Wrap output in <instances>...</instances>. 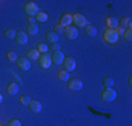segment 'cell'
<instances>
[{
    "label": "cell",
    "instance_id": "6da1fadb",
    "mask_svg": "<svg viewBox=\"0 0 132 126\" xmlns=\"http://www.w3.org/2000/svg\"><path fill=\"white\" fill-rule=\"evenodd\" d=\"M103 38H104V41L107 43H110V45H114V43H117L119 41V37L117 35L115 30H111V28H107V30L104 31Z\"/></svg>",
    "mask_w": 132,
    "mask_h": 126
},
{
    "label": "cell",
    "instance_id": "7a4b0ae2",
    "mask_svg": "<svg viewBox=\"0 0 132 126\" xmlns=\"http://www.w3.org/2000/svg\"><path fill=\"white\" fill-rule=\"evenodd\" d=\"M24 13L28 15V17H35L39 13V7L35 2H27L24 4Z\"/></svg>",
    "mask_w": 132,
    "mask_h": 126
},
{
    "label": "cell",
    "instance_id": "3957f363",
    "mask_svg": "<svg viewBox=\"0 0 132 126\" xmlns=\"http://www.w3.org/2000/svg\"><path fill=\"white\" fill-rule=\"evenodd\" d=\"M63 35L66 37V39H69V41L76 39V38L79 37V31H77V27H75V25H69V27H66L65 31H63Z\"/></svg>",
    "mask_w": 132,
    "mask_h": 126
},
{
    "label": "cell",
    "instance_id": "277c9868",
    "mask_svg": "<svg viewBox=\"0 0 132 126\" xmlns=\"http://www.w3.org/2000/svg\"><path fill=\"white\" fill-rule=\"evenodd\" d=\"M38 65L41 69H49L52 65V59L49 53H41L39 59H38Z\"/></svg>",
    "mask_w": 132,
    "mask_h": 126
},
{
    "label": "cell",
    "instance_id": "5b68a950",
    "mask_svg": "<svg viewBox=\"0 0 132 126\" xmlns=\"http://www.w3.org/2000/svg\"><path fill=\"white\" fill-rule=\"evenodd\" d=\"M101 98L105 102H112L115 98H117V91L114 88H105L104 91L101 93Z\"/></svg>",
    "mask_w": 132,
    "mask_h": 126
},
{
    "label": "cell",
    "instance_id": "8992f818",
    "mask_svg": "<svg viewBox=\"0 0 132 126\" xmlns=\"http://www.w3.org/2000/svg\"><path fill=\"white\" fill-rule=\"evenodd\" d=\"M68 88L72 91H80L83 88V81L80 78H69L68 80Z\"/></svg>",
    "mask_w": 132,
    "mask_h": 126
},
{
    "label": "cell",
    "instance_id": "52a82bcc",
    "mask_svg": "<svg viewBox=\"0 0 132 126\" xmlns=\"http://www.w3.org/2000/svg\"><path fill=\"white\" fill-rule=\"evenodd\" d=\"M72 23H75V25H79V27H86V25H89L86 17H84L83 14H79V13L72 15Z\"/></svg>",
    "mask_w": 132,
    "mask_h": 126
},
{
    "label": "cell",
    "instance_id": "ba28073f",
    "mask_svg": "<svg viewBox=\"0 0 132 126\" xmlns=\"http://www.w3.org/2000/svg\"><path fill=\"white\" fill-rule=\"evenodd\" d=\"M17 66L20 67V70L28 71V70L31 69V62L28 60L26 56H23V58H18V59H17Z\"/></svg>",
    "mask_w": 132,
    "mask_h": 126
},
{
    "label": "cell",
    "instance_id": "9c48e42d",
    "mask_svg": "<svg viewBox=\"0 0 132 126\" xmlns=\"http://www.w3.org/2000/svg\"><path fill=\"white\" fill-rule=\"evenodd\" d=\"M63 67H65V70L68 71V73L73 71L75 69H76V60H75V58H65Z\"/></svg>",
    "mask_w": 132,
    "mask_h": 126
},
{
    "label": "cell",
    "instance_id": "30bf717a",
    "mask_svg": "<svg viewBox=\"0 0 132 126\" xmlns=\"http://www.w3.org/2000/svg\"><path fill=\"white\" fill-rule=\"evenodd\" d=\"M51 59H52V63H55V65H63L65 55L61 50H56V52H53L51 55Z\"/></svg>",
    "mask_w": 132,
    "mask_h": 126
},
{
    "label": "cell",
    "instance_id": "8fae6325",
    "mask_svg": "<svg viewBox=\"0 0 132 126\" xmlns=\"http://www.w3.org/2000/svg\"><path fill=\"white\" fill-rule=\"evenodd\" d=\"M14 39H15V42H17L18 45H26V43L28 42V37H27V34L24 32V31H18Z\"/></svg>",
    "mask_w": 132,
    "mask_h": 126
},
{
    "label": "cell",
    "instance_id": "7c38bea8",
    "mask_svg": "<svg viewBox=\"0 0 132 126\" xmlns=\"http://www.w3.org/2000/svg\"><path fill=\"white\" fill-rule=\"evenodd\" d=\"M28 108H30V111L32 113H38V112L42 111V104H41L39 101H32V100H31Z\"/></svg>",
    "mask_w": 132,
    "mask_h": 126
},
{
    "label": "cell",
    "instance_id": "4fadbf2b",
    "mask_svg": "<svg viewBox=\"0 0 132 126\" xmlns=\"http://www.w3.org/2000/svg\"><path fill=\"white\" fill-rule=\"evenodd\" d=\"M70 24H72V15L69 14V13H66V14H63L61 17L59 25H61V27H63V28H66V27H69Z\"/></svg>",
    "mask_w": 132,
    "mask_h": 126
},
{
    "label": "cell",
    "instance_id": "5bb4252c",
    "mask_svg": "<svg viewBox=\"0 0 132 126\" xmlns=\"http://www.w3.org/2000/svg\"><path fill=\"white\" fill-rule=\"evenodd\" d=\"M39 56H41V53L37 50V48H32V49H30V50L27 52V56H26V58L31 62V60H38Z\"/></svg>",
    "mask_w": 132,
    "mask_h": 126
},
{
    "label": "cell",
    "instance_id": "9a60e30c",
    "mask_svg": "<svg viewBox=\"0 0 132 126\" xmlns=\"http://www.w3.org/2000/svg\"><path fill=\"white\" fill-rule=\"evenodd\" d=\"M45 39L48 41L49 43H58V39H59V37L56 35L55 32H53V31H51V32H46V35H45Z\"/></svg>",
    "mask_w": 132,
    "mask_h": 126
},
{
    "label": "cell",
    "instance_id": "2e32d148",
    "mask_svg": "<svg viewBox=\"0 0 132 126\" xmlns=\"http://www.w3.org/2000/svg\"><path fill=\"white\" fill-rule=\"evenodd\" d=\"M118 23H119V27H122L125 30V28H131L132 20L129 17H124V18H121V20H118Z\"/></svg>",
    "mask_w": 132,
    "mask_h": 126
},
{
    "label": "cell",
    "instance_id": "e0dca14e",
    "mask_svg": "<svg viewBox=\"0 0 132 126\" xmlns=\"http://www.w3.org/2000/svg\"><path fill=\"white\" fill-rule=\"evenodd\" d=\"M7 93L10 94V95H15V94L18 93V84L17 83H10L7 86Z\"/></svg>",
    "mask_w": 132,
    "mask_h": 126
},
{
    "label": "cell",
    "instance_id": "ac0fdd59",
    "mask_svg": "<svg viewBox=\"0 0 132 126\" xmlns=\"http://www.w3.org/2000/svg\"><path fill=\"white\" fill-rule=\"evenodd\" d=\"M107 25H108V28H111V30H115L119 25V23L115 17H110V18H107Z\"/></svg>",
    "mask_w": 132,
    "mask_h": 126
},
{
    "label": "cell",
    "instance_id": "d6986e66",
    "mask_svg": "<svg viewBox=\"0 0 132 126\" xmlns=\"http://www.w3.org/2000/svg\"><path fill=\"white\" fill-rule=\"evenodd\" d=\"M86 34L89 37H96L97 35V28L94 27V25H92V24H89V25H86Z\"/></svg>",
    "mask_w": 132,
    "mask_h": 126
},
{
    "label": "cell",
    "instance_id": "ffe728a7",
    "mask_svg": "<svg viewBox=\"0 0 132 126\" xmlns=\"http://www.w3.org/2000/svg\"><path fill=\"white\" fill-rule=\"evenodd\" d=\"M35 20L38 21V23H45V21L48 20V14H46L45 11H41L39 10V13L35 15Z\"/></svg>",
    "mask_w": 132,
    "mask_h": 126
},
{
    "label": "cell",
    "instance_id": "44dd1931",
    "mask_svg": "<svg viewBox=\"0 0 132 126\" xmlns=\"http://www.w3.org/2000/svg\"><path fill=\"white\" fill-rule=\"evenodd\" d=\"M48 49H49V46L46 45L45 42H39L38 45H37V50H38L39 53H48Z\"/></svg>",
    "mask_w": 132,
    "mask_h": 126
},
{
    "label": "cell",
    "instance_id": "7402d4cb",
    "mask_svg": "<svg viewBox=\"0 0 132 126\" xmlns=\"http://www.w3.org/2000/svg\"><path fill=\"white\" fill-rule=\"evenodd\" d=\"M58 78H59V80H62V81H68L69 78H70V74H69L66 70H61L58 73Z\"/></svg>",
    "mask_w": 132,
    "mask_h": 126
},
{
    "label": "cell",
    "instance_id": "603a6c76",
    "mask_svg": "<svg viewBox=\"0 0 132 126\" xmlns=\"http://www.w3.org/2000/svg\"><path fill=\"white\" fill-rule=\"evenodd\" d=\"M28 34L35 37L37 34H38V25L37 24H30L28 25Z\"/></svg>",
    "mask_w": 132,
    "mask_h": 126
},
{
    "label": "cell",
    "instance_id": "cb8c5ba5",
    "mask_svg": "<svg viewBox=\"0 0 132 126\" xmlns=\"http://www.w3.org/2000/svg\"><path fill=\"white\" fill-rule=\"evenodd\" d=\"M103 84H104L105 88H112L114 87V78L112 77H105L104 81H103Z\"/></svg>",
    "mask_w": 132,
    "mask_h": 126
},
{
    "label": "cell",
    "instance_id": "d4e9b609",
    "mask_svg": "<svg viewBox=\"0 0 132 126\" xmlns=\"http://www.w3.org/2000/svg\"><path fill=\"white\" fill-rule=\"evenodd\" d=\"M4 35L9 38V39H14L15 35H17V32L13 30V28H9V30H6V32H4Z\"/></svg>",
    "mask_w": 132,
    "mask_h": 126
},
{
    "label": "cell",
    "instance_id": "484cf974",
    "mask_svg": "<svg viewBox=\"0 0 132 126\" xmlns=\"http://www.w3.org/2000/svg\"><path fill=\"white\" fill-rule=\"evenodd\" d=\"M6 58H7L9 62H17L18 56H17V53H15V52H13V50H11V52L7 53V56H6Z\"/></svg>",
    "mask_w": 132,
    "mask_h": 126
},
{
    "label": "cell",
    "instance_id": "4316f807",
    "mask_svg": "<svg viewBox=\"0 0 132 126\" xmlns=\"http://www.w3.org/2000/svg\"><path fill=\"white\" fill-rule=\"evenodd\" d=\"M63 31H65V28L63 27H61V25H55V28H53V32H55L56 34V35H63Z\"/></svg>",
    "mask_w": 132,
    "mask_h": 126
},
{
    "label": "cell",
    "instance_id": "83f0119b",
    "mask_svg": "<svg viewBox=\"0 0 132 126\" xmlns=\"http://www.w3.org/2000/svg\"><path fill=\"white\" fill-rule=\"evenodd\" d=\"M20 102L23 104V105H30V102H31V98L28 95H24V97H21V100H20Z\"/></svg>",
    "mask_w": 132,
    "mask_h": 126
},
{
    "label": "cell",
    "instance_id": "f1b7e54d",
    "mask_svg": "<svg viewBox=\"0 0 132 126\" xmlns=\"http://www.w3.org/2000/svg\"><path fill=\"white\" fill-rule=\"evenodd\" d=\"M124 37H125V39H127V41H132V31H131V28H127V30H125Z\"/></svg>",
    "mask_w": 132,
    "mask_h": 126
},
{
    "label": "cell",
    "instance_id": "f546056e",
    "mask_svg": "<svg viewBox=\"0 0 132 126\" xmlns=\"http://www.w3.org/2000/svg\"><path fill=\"white\" fill-rule=\"evenodd\" d=\"M7 126H21V122L18 121V119H10Z\"/></svg>",
    "mask_w": 132,
    "mask_h": 126
},
{
    "label": "cell",
    "instance_id": "4dcf8cb0",
    "mask_svg": "<svg viewBox=\"0 0 132 126\" xmlns=\"http://www.w3.org/2000/svg\"><path fill=\"white\" fill-rule=\"evenodd\" d=\"M115 32H117V35H118L119 38H121V37H124V34H125V30H124L122 27H119V25H118V27L115 28Z\"/></svg>",
    "mask_w": 132,
    "mask_h": 126
},
{
    "label": "cell",
    "instance_id": "1f68e13d",
    "mask_svg": "<svg viewBox=\"0 0 132 126\" xmlns=\"http://www.w3.org/2000/svg\"><path fill=\"white\" fill-rule=\"evenodd\" d=\"M49 49L53 50V52H56V50H61V45H59V43H52V45L49 46Z\"/></svg>",
    "mask_w": 132,
    "mask_h": 126
},
{
    "label": "cell",
    "instance_id": "d6a6232c",
    "mask_svg": "<svg viewBox=\"0 0 132 126\" xmlns=\"http://www.w3.org/2000/svg\"><path fill=\"white\" fill-rule=\"evenodd\" d=\"M35 17H28V24H35Z\"/></svg>",
    "mask_w": 132,
    "mask_h": 126
},
{
    "label": "cell",
    "instance_id": "836d02e7",
    "mask_svg": "<svg viewBox=\"0 0 132 126\" xmlns=\"http://www.w3.org/2000/svg\"><path fill=\"white\" fill-rule=\"evenodd\" d=\"M128 84H129V86H132V78H131V77L128 78Z\"/></svg>",
    "mask_w": 132,
    "mask_h": 126
},
{
    "label": "cell",
    "instance_id": "e575fe53",
    "mask_svg": "<svg viewBox=\"0 0 132 126\" xmlns=\"http://www.w3.org/2000/svg\"><path fill=\"white\" fill-rule=\"evenodd\" d=\"M2 102H3V95L0 94V104H2Z\"/></svg>",
    "mask_w": 132,
    "mask_h": 126
},
{
    "label": "cell",
    "instance_id": "d590c367",
    "mask_svg": "<svg viewBox=\"0 0 132 126\" xmlns=\"http://www.w3.org/2000/svg\"><path fill=\"white\" fill-rule=\"evenodd\" d=\"M0 126H3V125H0Z\"/></svg>",
    "mask_w": 132,
    "mask_h": 126
}]
</instances>
